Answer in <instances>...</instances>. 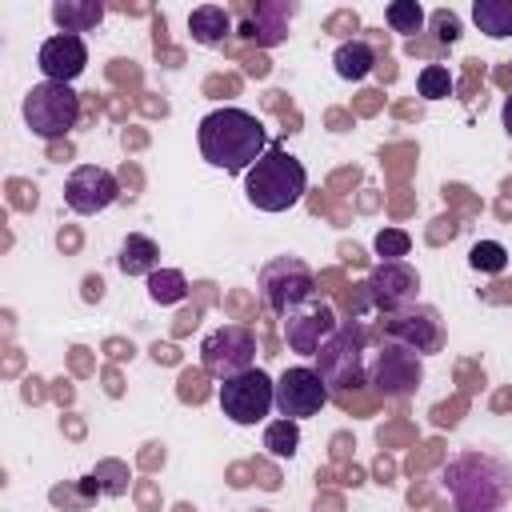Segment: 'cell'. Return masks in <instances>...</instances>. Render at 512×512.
I'll list each match as a JSON object with an SVG mask.
<instances>
[{
  "instance_id": "24",
  "label": "cell",
  "mask_w": 512,
  "mask_h": 512,
  "mask_svg": "<svg viewBox=\"0 0 512 512\" xmlns=\"http://www.w3.org/2000/svg\"><path fill=\"white\" fill-rule=\"evenodd\" d=\"M452 72L444 68V64H424L420 68V76H416V92L424 96V100H448L452 96Z\"/></svg>"
},
{
  "instance_id": "13",
  "label": "cell",
  "mask_w": 512,
  "mask_h": 512,
  "mask_svg": "<svg viewBox=\"0 0 512 512\" xmlns=\"http://www.w3.org/2000/svg\"><path fill=\"white\" fill-rule=\"evenodd\" d=\"M416 288H420V276L404 260H380L368 272V280H364V292H368L372 308L384 312V316L396 312V308H404V304H412L416 300Z\"/></svg>"
},
{
  "instance_id": "15",
  "label": "cell",
  "mask_w": 512,
  "mask_h": 512,
  "mask_svg": "<svg viewBox=\"0 0 512 512\" xmlns=\"http://www.w3.org/2000/svg\"><path fill=\"white\" fill-rule=\"evenodd\" d=\"M36 64H40L44 80H52V84H72V80L88 68V44H84V36L56 32V36H48V40L40 44Z\"/></svg>"
},
{
  "instance_id": "6",
  "label": "cell",
  "mask_w": 512,
  "mask_h": 512,
  "mask_svg": "<svg viewBox=\"0 0 512 512\" xmlns=\"http://www.w3.org/2000/svg\"><path fill=\"white\" fill-rule=\"evenodd\" d=\"M256 284H260L264 308L276 312V316H288L300 304L316 300V276H312V268L300 256H276V260H268L260 268V280Z\"/></svg>"
},
{
  "instance_id": "27",
  "label": "cell",
  "mask_w": 512,
  "mask_h": 512,
  "mask_svg": "<svg viewBox=\"0 0 512 512\" xmlns=\"http://www.w3.org/2000/svg\"><path fill=\"white\" fill-rule=\"evenodd\" d=\"M372 248H376L380 260H404L412 252V236L404 228H380L376 240H372Z\"/></svg>"
},
{
  "instance_id": "9",
  "label": "cell",
  "mask_w": 512,
  "mask_h": 512,
  "mask_svg": "<svg viewBox=\"0 0 512 512\" xmlns=\"http://www.w3.org/2000/svg\"><path fill=\"white\" fill-rule=\"evenodd\" d=\"M220 408L232 424H260L276 408V380L260 368L220 380Z\"/></svg>"
},
{
  "instance_id": "2",
  "label": "cell",
  "mask_w": 512,
  "mask_h": 512,
  "mask_svg": "<svg viewBox=\"0 0 512 512\" xmlns=\"http://www.w3.org/2000/svg\"><path fill=\"white\" fill-rule=\"evenodd\" d=\"M200 152L212 168L224 172H248L264 152H268V132L264 124L244 112V108H216L200 120Z\"/></svg>"
},
{
  "instance_id": "18",
  "label": "cell",
  "mask_w": 512,
  "mask_h": 512,
  "mask_svg": "<svg viewBox=\"0 0 512 512\" xmlns=\"http://www.w3.org/2000/svg\"><path fill=\"white\" fill-rule=\"evenodd\" d=\"M52 20L60 24V32H92L104 20V4L100 0H56L52 4Z\"/></svg>"
},
{
  "instance_id": "5",
  "label": "cell",
  "mask_w": 512,
  "mask_h": 512,
  "mask_svg": "<svg viewBox=\"0 0 512 512\" xmlns=\"http://www.w3.org/2000/svg\"><path fill=\"white\" fill-rule=\"evenodd\" d=\"M80 120V96L72 92V84H52L40 80L28 88L24 96V124L40 136V140H60L76 128Z\"/></svg>"
},
{
  "instance_id": "12",
  "label": "cell",
  "mask_w": 512,
  "mask_h": 512,
  "mask_svg": "<svg viewBox=\"0 0 512 512\" xmlns=\"http://www.w3.org/2000/svg\"><path fill=\"white\" fill-rule=\"evenodd\" d=\"M336 328H340V320H336L328 300H308V304H300L296 312L284 316V340L300 356H316Z\"/></svg>"
},
{
  "instance_id": "8",
  "label": "cell",
  "mask_w": 512,
  "mask_h": 512,
  "mask_svg": "<svg viewBox=\"0 0 512 512\" xmlns=\"http://www.w3.org/2000/svg\"><path fill=\"white\" fill-rule=\"evenodd\" d=\"M420 380H424V360H420L412 348L392 344V340H384L380 352H376L372 364H368V384H372V392L384 396V400H404V396H412V392L420 388Z\"/></svg>"
},
{
  "instance_id": "16",
  "label": "cell",
  "mask_w": 512,
  "mask_h": 512,
  "mask_svg": "<svg viewBox=\"0 0 512 512\" xmlns=\"http://www.w3.org/2000/svg\"><path fill=\"white\" fill-rule=\"evenodd\" d=\"M296 16V4H284V0H268V4H256L248 12V20L240 24V36L244 40H256L264 48L280 44L288 36V20Z\"/></svg>"
},
{
  "instance_id": "20",
  "label": "cell",
  "mask_w": 512,
  "mask_h": 512,
  "mask_svg": "<svg viewBox=\"0 0 512 512\" xmlns=\"http://www.w3.org/2000/svg\"><path fill=\"white\" fill-rule=\"evenodd\" d=\"M332 64H336V76H340V80H364V76L376 68V52H372L368 40H344V44L336 48Z\"/></svg>"
},
{
  "instance_id": "4",
  "label": "cell",
  "mask_w": 512,
  "mask_h": 512,
  "mask_svg": "<svg viewBox=\"0 0 512 512\" xmlns=\"http://www.w3.org/2000/svg\"><path fill=\"white\" fill-rule=\"evenodd\" d=\"M316 372L328 384V392H348L368 384V368H364V328L360 324H340L328 344L316 352Z\"/></svg>"
},
{
  "instance_id": "3",
  "label": "cell",
  "mask_w": 512,
  "mask_h": 512,
  "mask_svg": "<svg viewBox=\"0 0 512 512\" xmlns=\"http://www.w3.org/2000/svg\"><path fill=\"white\" fill-rule=\"evenodd\" d=\"M244 192H248V204H256L260 212H288L304 200L308 172L288 148L268 144V152L244 172Z\"/></svg>"
},
{
  "instance_id": "14",
  "label": "cell",
  "mask_w": 512,
  "mask_h": 512,
  "mask_svg": "<svg viewBox=\"0 0 512 512\" xmlns=\"http://www.w3.org/2000/svg\"><path fill=\"white\" fill-rule=\"evenodd\" d=\"M116 196H120V184H116V176H112L108 168H100V164H80V168H72V176L64 180V204H68L72 212H80V216L104 212L108 204H116Z\"/></svg>"
},
{
  "instance_id": "11",
  "label": "cell",
  "mask_w": 512,
  "mask_h": 512,
  "mask_svg": "<svg viewBox=\"0 0 512 512\" xmlns=\"http://www.w3.org/2000/svg\"><path fill=\"white\" fill-rule=\"evenodd\" d=\"M328 400H332L328 384H324V380H320V372H316V368H308V364L284 368V376L276 380V412H280L284 420L316 416Z\"/></svg>"
},
{
  "instance_id": "21",
  "label": "cell",
  "mask_w": 512,
  "mask_h": 512,
  "mask_svg": "<svg viewBox=\"0 0 512 512\" xmlns=\"http://www.w3.org/2000/svg\"><path fill=\"white\" fill-rule=\"evenodd\" d=\"M472 20L484 36L504 40L512 36V0H476L472 4Z\"/></svg>"
},
{
  "instance_id": "10",
  "label": "cell",
  "mask_w": 512,
  "mask_h": 512,
  "mask_svg": "<svg viewBox=\"0 0 512 512\" xmlns=\"http://www.w3.org/2000/svg\"><path fill=\"white\" fill-rule=\"evenodd\" d=\"M384 340L392 344H404L412 348L416 356H428V352H440L444 348V320L432 304H404L396 312L384 316Z\"/></svg>"
},
{
  "instance_id": "29",
  "label": "cell",
  "mask_w": 512,
  "mask_h": 512,
  "mask_svg": "<svg viewBox=\"0 0 512 512\" xmlns=\"http://www.w3.org/2000/svg\"><path fill=\"white\" fill-rule=\"evenodd\" d=\"M500 120H504V132L512 136V96L504 100V112H500Z\"/></svg>"
},
{
  "instance_id": "22",
  "label": "cell",
  "mask_w": 512,
  "mask_h": 512,
  "mask_svg": "<svg viewBox=\"0 0 512 512\" xmlns=\"http://www.w3.org/2000/svg\"><path fill=\"white\" fill-rule=\"evenodd\" d=\"M148 296H152L156 304H180V300L188 296L184 272H180V268H156V272L148 276Z\"/></svg>"
},
{
  "instance_id": "28",
  "label": "cell",
  "mask_w": 512,
  "mask_h": 512,
  "mask_svg": "<svg viewBox=\"0 0 512 512\" xmlns=\"http://www.w3.org/2000/svg\"><path fill=\"white\" fill-rule=\"evenodd\" d=\"M432 24H436V36H440L444 44H452V40L460 36V20H456L452 12H436V16H432Z\"/></svg>"
},
{
  "instance_id": "23",
  "label": "cell",
  "mask_w": 512,
  "mask_h": 512,
  "mask_svg": "<svg viewBox=\"0 0 512 512\" xmlns=\"http://www.w3.org/2000/svg\"><path fill=\"white\" fill-rule=\"evenodd\" d=\"M264 448L276 456V460H292L296 456V448H300V424L296 420H272L268 428H264Z\"/></svg>"
},
{
  "instance_id": "26",
  "label": "cell",
  "mask_w": 512,
  "mask_h": 512,
  "mask_svg": "<svg viewBox=\"0 0 512 512\" xmlns=\"http://www.w3.org/2000/svg\"><path fill=\"white\" fill-rule=\"evenodd\" d=\"M468 264H472L476 272L496 276V272H504V264H508V248H504V244H496V240H480V244H472Z\"/></svg>"
},
{
  "instance_id": "25",
  "label": "cell",
  "mask_w": 512,
  "mask_h": 512,
  "mask_svg": "<svg viewBox=\"0 0 512 512\" xmlns=\"http://www.w3.org/2000/svg\"><path fill=\"white\" fill-rule=\"evenodd\" d=\"M384 20L392 24V32L412 36V32H420V28H424V8H420L416 0H392V4L384 8Z\"/></svg>"
},
{
  "instance_id": "1",
  "label": "cell",
  "mask_w": 512,
  "mask_h": 512,
  "mask_svg": "<svg viewBox=\"0 0 512 512\" xmlns=\"http://www.w3.org/2000/svg\"><path fill=\"white\" fill-rule=\"evenodd\" d=\"M440 484L456 512H504L512 500V464L484 448H464L448 460Z\"/></svg>"
},
{
  "instance_id": "19",
  "label": "cell",
  "mask_w": 512,
  "mask_h": 512,
  "mask_svg": "<svg viewBox=\"0 0 512 512\" xmlns=\"http://www.w3.org/2000/svg\"><path fill=\"white\" fill-rule=\"evenodd\" d=\"M188 32H192L196 44H208V48L212 44H224V36L232 32V16L220 4H200L188 16Z\"/></svg>"
},
{
  "instance_id": "17",
  "label": "cell",
  "mask_w": 512,
  "mask_h": 512,
  "mask_svg": "<svg viewBox=\"0 0 512 512\" xmlns=\"http://www.w3.org/2000/svg\"><path fill=\"white\" fill-rule=\"evenodd\" d=\"M120 272L124 276H152L156 264H160V248L152 236H140V232H128L124 244H120V256H116Z\"/></svg>"
},
{
  "instance_id": "7",
  "label": "cell",
  "mask_w": 512,
  "mask_h": 512,
  "mask_svg": "<svg viewBox=\"0 0 512 512\" xmlns=\"http://www.w3.org/2000/svg\"><path fill=\"white\" fill-rule=\"evenodd\" d=\"M256 360V336L244 324H220L200 340V368L216 380H232L248 372Z\"/></svg>"
}]
</instances>
